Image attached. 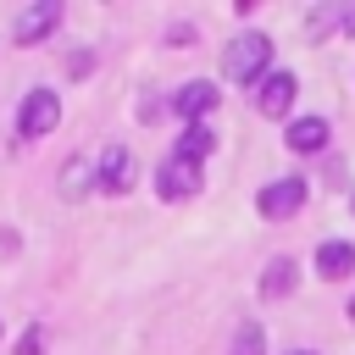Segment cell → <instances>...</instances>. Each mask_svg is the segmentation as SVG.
<instances>
[{
    "label": "cell",
    "mask_w": 355,
    "mask_h": 355,
    "mask_svg": "<svg viewBox=\"0 0 355 355\" xmlns=\"http://www.w3.org/2000/svg\"><path fill=\"white\" fill-rule=\"evenodd\" d=\"M89 67H94V55H89V50H78V55H72V78H83Z\"/></svg>",
    "instance_id": "16"
},
{
    "label": "cell",
    "mask_w": 355,
    "mask_h": 355,
    "mask_svg": "<svg viewBox=\"0 0 355 355\" xmlns=\"http://www.w3.org/2000/svg\"><path fill=\"white\" fill-rule=\"evenodd\" d=\"M55 22H61V0H33V6L17 17V44H39Z\"/></svg>",
    "instance_id": "6"
},
{
    "label": "cell",
    "mask_w": 355,
    "mask_h": 355,
    "mask_svg": "<svg viewBox=\"0 0 355 355\" xmlns=\"http://www.w3.org/2000/svg\"><path fill=\"white\" fill-rule=\"evenodd\" d=\"M349 322H355V300H349Z\"/></svg>",
    "instance_id": "18"
},
{
    "label": "cell",
    "mask_w": 355,
    "mask_h": 355,
    "mask_svg": "<svg viewBox=\"0 0 355 355\" xmlns=\"http://www.w3.org/2000/svg\"><path fill=\"white\" fill-rule=\"evenodd\" d=\"M294 283H300V266H294V255H277V261H266V272H261V294H266V300H283V294H294Z\"/></svg>",
    "instance_id": "11"
},
{
    "label": "cell",
    "mask_w": 355,
    "mask_h": 355,
    "mask_svg": "<svg viewBox=\"0 0 355 355\" xmlns=\"http://www.w3.org/2000/svg\"><path fill=\"white\" fill-rule=\"evenodd\" d=\"M211 150H216V133H211L205 122H189V128L178 133V150H172V155H183V161H205Z\"/></svg>",
    "instance_id": "12"
},
{
    "label": "cell",
    "mask_w": 355,
    "mask_h": 355,
    "mask_svg": "<svg viewBox=\"0 0 355 355\" xmlns=\"http://www.w3.org/2000/svg\"><path fill=\"white\" fill-rule=\"evenodd\" d=\"M294 94H300V78H294V72H266L261 89H255V111H261V116H288Z\"/></svg>",
    "instance_id": "5"
},
{
    "label": "cell",
    "mask_w": 355,
    "mask_h": 355,
    "mask_svg": "<svg viewBox=\"0 0 355 355\" xmlns=\"http://www.w3.org/2000/svg\"><path fill=\"white\" fill-rule=\"evenodd\" d=\"M55 122H61V100H55V89H28L22 105H17V133H22V139H44Z\"/></svg>",
    "instance_id": "2"
},
{
    "label": "cell",
    "mask_w": 355,
    "mask_h": 355,
    "mask_svg": "<svg viewBox=\"0 0 355 355\" xmlns=\"http://www.w3.org/2000/svg\"><path fill=\"white\" fill-rule=\"evenodd\" d=\"M266 61H272V39L266 33H239L222 50V78L227 83H255V78H266Z\"/></svg>",
    "instance_id": "1"
},
{
    "label": "cell",
    "mask_w": 355,
    "mask_h": 355,
    "mask_svg": "<svg viewBox=\"0 0 355 355\" xmlns=\"http://www.w3.org/2000/svg\"><path fill=\"white\" fill-rule=\"evenodd\" d=\"M105 194H122L128 183H133V150L128 144H105V155H100V178H94Z\"/></svg>",
    "instance_id": "7"
},
{
    "label": "cell",
    "mask_w": 355,
    "mask_h": 355,
    "mask_svg": "<svg viewBox=\"0 0 355 355\" xmlns=\"http://www.w3.org/2000/svg\"><path fill=\"white\" fill-rule=\"evenodd\" d=\"M338 28H344V33H355V6H349V11L338 17Z\"/></svg>",
    "instance_id": "17"
},
{
    "label": "cell",
    "mask_w": 355,
    "mask_h": 355,
    "mask_svg": "<svg viewBox=\"0 0 355 355\" xmlns=\"http://www.w3.org/2000/svg\"><path fill=\"white\" fill-rule=\"evenodd\" d=\"M17 355H44V327H28L17 338Z\"/></svg>",
    "instance_id": "15"
},
{
    "label": "cell",
    "mask_w": 355,
    "mask_h": 355,
    "mask_svg": "<svg viewBox=\"0 0 355 355\" xmlns=\"http://www.w3.org/2000/svg\"><path fill=\"white\" fill-rule=\"evenodd\" d=\"M216 100H222V94H216V83L194 78V83H183V89H178V100H172V105H178V116H189V122H205V116L216 111Z\"/></svg>",
    "instance_id": "8"
},
{
    "label": "cell",
    "mask_w": 355,
    "mask_h": 355,
    "mask_svg": "<svg viewBox=\"0 0 355 355\" xmlns=\"http://www.w3.org/2000/svg\"><path fill=\"white\" fill-rule=\"evenodd\" d=\"M83 178H89V166L83 161H67L61 166V194H83Z\"/></svg>",
    "instance_id": "14"
},
{
    "label": "cell",
    "mask_w": 355,
    "mask_h": 355,
    "mask_svg": "<svg viewBox=\"0 0 355 355\" xmlns=\"http://www.w3.org/2000/svg\"><path fill=\"white\" fill-rule=\"evenodd\" d=\"M294 355H316V349H294Z\"/></svg>",
    "instance_id": "19"
},
{
    "label": "cell",
    "mask_w": 355,
    "mask_h": 355,
    "mask_svg": "<svg viewBox=\"0 0 355 355\" xmlns=\"http://www.w3.org/2000/svg\"><path fill=\"white\" fill-rule=\"evenodd\" d=\"M255 205H261L266 222H288V216L305 205V178H277V183H266Z\"/></svg>",
    "instance_id": "3"
},
{
    "label": "cell",
    "mask_w": 355,
    "mask_h": 355,
    "mask_svg": "<svg viewBox=\"0 0 355 355\" xmlns=\"http://www.w3.org/2000/svg\"><path fill=\"white\" fill-rule=\"evenodd\" d=\"M316 272L333 283V277H349L355 272V244H344V239H322L316 244Z\"/></svg>",
    "instance_id": "9"
},
{
    "label": "cell",
    "mask_w": 355,
    "mask_h": 355,
    "mask_svg": "<svg viewBox=\"0 0 355 355\" xmlns=\"http://www.w3.org/2000/svg\"><path fill=\"white\" fill-rule=\"evenodd\" d=\"M155 194H161V200H189V194H200V161H183V155L161 161Z\"/></svg>",
    "instance_id": "4"
},
{
    "label": "cell",
    "mask_w": 355,
    "mask_h": 355,
    "mask_svg": "<svg viewBox=\"0 0 355 355\" xmlns=\"http://www.w3.org/2000/svg\"><path fill=\"white\" fill-rule=\"evenodd\" d=\"M283 139H288V150H300V155H316V150L327 144V122H322V116H294Z\"/></svg>",
    "instance_id": "10"
},
{
    "label": "cell",
    "mask_w": 355,
    "mask_h": 355,
    "mask_svg": "<svg viewBox=\"0 0 355 355\" xmlns=\"http://www.w3.org/2000/svg\"><path fill=\"white\" fill-rule=\"evenodd\" d=\"M266 349V333H261V322H244L239 333H233V355H261Z\"/></svg>",
    "instance_id": "13"
}]
</instances>
